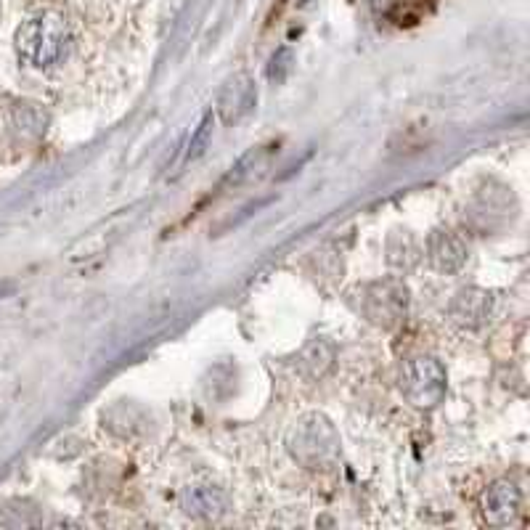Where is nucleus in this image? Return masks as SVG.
<instances>
[{
    "mask_svg": "<svg viewBox=\"0 0 530 530\" xmlns=\"http://www.w3.org/2000/svg\"><path fill=\"white\" fill-rule=\"evenodd\" d=\"M16 53L22 56L30 67L46 69L59 64L72 48V32L69 24L56 14H43L27 22L16 30Z\"/></svg>",
    "mask_w": 530,
    "mask_h": 530,
    "instance_id": "nucleus-1",
    "label": "nucleus"
},
{
    "mask_svg": "<svg viewBox=\"0 0 530 530\" xmlns=\"http://www.w3.org/2000/svg\"><path fill=\"white\" fill-rule=\"evenodd\" d=\"M289 448L300 464H305L308 470H326L337 462L340 456V440L337 432L324 417L311 414L303 422L297 424L292 435H289Z\"/></svg>",
    "mask_w": 530,
    "mask_h": 530,
    "instance_id": "nucleus-2",
    "label": "nucleus"
},
{
    "mask_svg": "<svg viewBox=\"0 0 530 530\" xmlns=\"http://www.w3.org/2000/svg\"><path fill=\"white\" fill-rule=\"evenodd\" d=\"M358 311L364 313L366 321L382 329H393L403 321L409 311V289L398 279L371 281L358 287Z\"/></svg>",
    "mask_w": 530,
    "mask_h": 530,
    "instance_id": "nucleus-3",
    "label": "nucleus"
},
{
    "mask_svg": "<svg viewBox=\"0 0 530 530\" xmlns=\"http://www.w3.org/2000/svg\"><path fill=\"white\" fill-rule=\"evenodd\" d=\"M401 393L403 398L417 409H435L446 395L448 374L446 366L438 358L417 356L406 361L401 369Z\"/></svg>",
    "mask_w": 530,
    "mask_h": 530,
    "instance_id": "nucleus-4",
    "label": "nucleus"
},
{
    "mask_svg": "<svg viewBox=\"0 0 530 530\" xmlns=\"http://www.w3.org/2000/svg\"><path fill=\"white\" fill-rule=\"evenodd\" d=\"M520 504H523V493L512 480H499L493 483L483 496V520L491 528H507L520 515Z\"/></svg>",
    "mask_w": 530,
    "mask_h": 530,
    "instance_id": "nucleus-5",
    "label": "nucleus"
},
{
    "mask_svg": "<svg viewBox=\"0 0 530 530\" xmlns=\"http://www.w3.org/2000/svg\"><path fill=\"white\" fill-rule=\"evenodd\" d=\"M427 258L440 273H456L467 263V244L454 231H432L427 239Z\"/></svg>",
    "mask_w": 530,
    "mask_h": 530,
    "instance_id": "nucleus-6",
    "label": "nucleus"
},
{
    "mask_svg": "<svg viewBox=\"0 0 530 530\" xmlns=\"http://www.w3.org/2000/svg\"><path fill=\"white\" fill-rule=\"evenodd\" d=\"M255 101H258V93H255L250 77H236L220 93L218 114L223 117V122H239L255 109Z\"/></svg>",
    "mask_w": 530,
    "mask_h": 530,
    "instance_id": "nucleus-7",
    "label": "nucleus"
},
{
    "mask_svg": "<svg viewBox=\"0 0 530 530\" xmlns=\"http://www.w3.org/2000/svg\"><path fill=\"white\" fill-rule=\"evenodd\" d=\"M493 308V297L483 289H464L459 292L451 305V313L462 326H470V329H477V326H483L491 316Z\"/></svg>",
    "mask_w": 530,
    "mask_h": 530,
    "instance_id": "nucleus-8",
    "label": "nucleus"
},
{
    "mask_svg": "<svg viewBox=\"0 0 530 530\" xmlns=\"http://www.w3.org/2000/svg\"><path fill=\"white\" fill-rule=\"evenodd\" d=\"M181 504L189 515L212 520V517L223 515V509H226V493L220 491V488H212V485H194V488H186V491H183Z\"/></svg>",
    "mask_w": 530,
    "mask_h": 530,
    "instance_id": "nucleus-9",
    "label": "nucleus"
},
{
    "mask_svg": "<svg viewBox=\"0 0 530 530\" xmlns=\"http://www.w3.org/2000/svg\"><path fill=\"white\" fill-rule=\"evenodd\" d=\"M212 125H215V114L205 112V117L199 120L197 128L191 130L189 146H186V159H183V162H194V159H199L205 154L207 144H210L212 138Z\"/></svg>",
    "mask_w": 530,
    "mask_h": 530,
    "instance_id": "nucleus-10",
    "label": "nucleus"
},
{
    "mask_svg": "<svg viewBox=\"0 0 530 530\" xmlns=\"http://www.w3.org/2000/svg\"><path fill=\"white\" fill-rule=\"evenodd\" d=\"M289 61H292L289 51H287V48H281V51L276 53V56L271 59V69H268V77H271V80H276V83H281V80L287 77L289 67H292Z\"/></svg>",
    "mask_w": 530,
    "mask_h": 530,
    "instance_id": "nucleus-11",
    "label": "nucleus"
}]
</instances>
